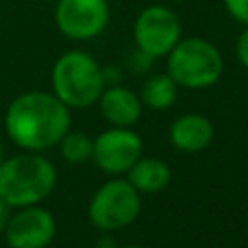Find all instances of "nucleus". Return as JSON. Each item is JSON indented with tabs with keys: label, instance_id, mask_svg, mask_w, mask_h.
Masks as SVG:
<instances>
[{
	"label": "nucleus",
	"instance_id": "1",
	"mask_svg": "<svg viewBox=\"0 0 248 248\" xmlns=\"http://www.w3.org/2000/svg\"><path fill=\"white\" fill-rule=\"evenodd\" d=\"M70 130L68 107L43 91H29L12 101L6 112L8 138L25 151H45Z\"/></svg>",
	"mask_w": 248,
	"mask_h": 248
},
{
	"label": "nucleus",
	"instance_id": "2",
	"mask_svg": "<svg viewBox=\"0 0 248 248\" xmlns=\"http://www.w3.org/2000/svg\"><path fill=\"white\" fill-rule=\"evenodd\" d=\"M56 184L54 165L35 151L10 157L0 165V200L10 207H27L43 202Z\"/></svg>",
	"mask_w": 248,
	"mask_h": 248
},
{
	"label": "nucleus",
	"instance_id": "3",
	"mask_svg": "<svg viewBox=\"0 0 248 248\" xmlns=\"http://www.w3.org/2000/svg\"><path fill=\"white\" fill-rule=\"evenodd\" d=\"M56 97L72 108H83L99 101L105 91V76L99 64L81 50L62 54L52 68Z\"/></svg>",
	"mask_w": 248,
	"mask_h": 248
},
{
	"label": "nucleus",
	"instance_id": "4",
	"mask_svg": "<svg viewBox=\"0 0 248 248\" xmlns=\"http://www.w3.org/2000/svg\"><path fill=\"white\" fill-rule=\"evenodd\" d=\"M169 76L176 85L203 89L213 85L223 72L221 54L203 39H184L169 52Z\"/></svg>",
	"mask_w": 248,
	"mask_h": 248
},
{
	"label": "nucleus",
	"instance_id": "5",
	"mask_svg": "<svg viewBox=\"0 0 248 248\" xmlns=\"http://www.w3.org/2000/svg\"><path fill=\"white\" fill-rule=\"evenodd\" d=\"M141 202L140 192L126 178L105 182L91 198L87 215L99 231H120L136 221Z\"/></svg>",
	"mask_w": 248,
	"mask_h": 248
},
{
	"label": "nucleus",
	"instance_id": "6",
	"mask_svg": "<svg viewBox=\"0 0 248 248\" xmlns=\"http://www.w3.org/2000/svg\"><path fill=\"white\" fill-rule=\"evenodd\" d=\"M141 138L134 130L114 126L110 130L101 132L93 140L91 159L101 170L108 174H124L141 157Z\"/></svg>",
	"mask_w": 248,
	"mask_h": 248
},
{
	"label": "nucleus",
	"instance_id": "7",
	"mask_svg": "<svg viewBox=\"0 0 248 248\" xmlns=\"http://www.w3.org/2000/svg\"><path fill=\"white\" fill-rule=\"evenodd\" d=\"M136 43L140 50L151 58L169 54L180 37V23L172 12L161 6L143 10L136 21Z\"/></svg>",
	"mask_w": 248,
	"mask_h": 248
},
{
	"label": "nucleus",
	"instance_id": "8",
	"mask_svg": "<svg viewBox=\"0 0 248 248\" xmlns=\"http://www.w3.org/2000/svg\"><path fill=\"white\" fill-rule=\"evenodd\" d=\"M54 232V217L37 203L19 207V211L10 217L4 231L10 248H45L52 242Z\"/></svg>",
	"mask_w": 248,
	"mask_h": 248
},
{
	"label": "nucleus",
	"instance_id": "9",
	"mask_svg": "<svg viewBox=\"0 0 248 248\" xmlns=\"http://www.w3.org/2000/svg\"><path fill=\"white\" fill-rule=\"evenodd\" d=\"M108 12L105 0H60L56 23L70 39H91L107 23Z\"/></svg>",
	"mask_w": 248,
	"mask_h": 248
},
{
	"label": "nucleus",
	"instance_id": "10",
	"mask_svg": "<svg viewBox=\"0 0 248 248\" xmlns=\"http://www.w3.org/2000/svg\"><path fill=\"white\" fill-rule=\"evenodd\" d=\"M170 143L182 153L203 151L213 140V124L203 114L188 112L178 116L169 130Z\"/></svg>",
	"mask_w": 248,
	"mask_h": 248
},
{
	"label": "nucleus",
	"instance_id": "11",
	"mask_svg": "<svg viewBox=\"0 0 248 248\" xmlns=\"http://www.w3.org/2000/svg\"><path fill=\"white\" fill-rule=\"evenodd\" d=\"M101 114L114 126L130 128L141 114V101L126 87H110L99 97Z\"/></svg>",
	"mask_w": 248,
	"mask_h": 248
},
{
	"label": "nucleus",
	"instance_id": "12",
	"mask_svg": "<svg viewBox=\"0 0 248 248\" xmlns=\"http://www.w3.org/2000/svg\"><path fill=\"white\" fill-rule=\"evenodd\" d=\"M126 180L145 194L161 192L170 180V169L163 159L157 157H140L126 172Z\"/></svg>",
	"mask_w": 248,
	"mask_h": 248
},
{
	"label": "nucleus",
	"instance_id": "13",
	"mask_svg": "<svg viewBox=\"0 0 248 248\" xmlns=\"http://www.w3.org/2000/svg\"><path fill=\"white\" fill-rule=\"evenodd\" d=\"M176 101V81L169 74L149 78L141 87V103L153 110H167Z\"/></svg>",
	"mask_w": 248,
	"mask_h": 248
},
{
	"label": "nucleus",
	"instance_id": "14",
	"mask_svg": "<svg viewBox=\"0 0 248 248\" xmlns=\"http://www.w3.org/2000/svg\"><path fill=\"white\" fill-rule=\"evenodd\" d=\"M60 155L68 163H83L93 155V140L83 132H66L58 141Z\"/></svg>",
	"mask_w": 248,
	"mask_h": 248
},
{
	"label": "nucleus",
	"instance_id": "15",
	"mask_svg": "<svg viewBox=\"0 0 248 248\" xmlns=\"http://www.w3.org/2000/svg\"><path fill=\"white\" fill-rule=\"evenodd\" d=\"M227 10L240 23H248V0H225Z\"/></svg>",
	"mask_w": 248,
	"mask_h": 248
},
{
	"label": "nucleus",
	"instance_id": "16",
	"mask_svg": "<svg viewBox=\"0 0 248 248\" xmlns=\"http://www.w3.org/2000/svg\"><path fill=\"white\" fill-rule=\"evenodd\" d=\"M236 54H238L242 66L248 68V29L238 37V43H236Z\"/></svg>",
	"mask_w": 248,
	"mask_h": 248
},
{
	"label": "nucleus",
	"instance_id": "17",
	"mask_svg": "<svg viewBox=\"0 0 248 248\" xmlns=\"http://www.w3.org/2000/svg\"><path fill=\"white\" fill-rule=\"evenodd\" d=\"M10 217H12V215H10V205H8L4 200H0V234L6 231Z\"/></svg>",
	"mask_w": 248,
	"mask_h": 248
},
{
	"label": "nucleus",
	"instance_id": "18",
	"mask_svg": "<svg viewBox=\"0 0 248 248\" xmlns=\"http://www.w3.org/2000/svg\"><path fill=\"white\" fill-rule=\"evenodd\" d=\"M2 161H4V149H2V143H0V165H2Z\"/></svg>",
	"mask_w": 248,
	"mask_h": 248
},
{
	"label": "nucleus",
	"instance_id": "19",
	"mask_svg": "<svg viewBox=\"0 0 248 248\" xmlns=\"http://www.w3.org/2000/svg\"><path fill=\"white\" fill-rule=\"evenodd\" d=\"M120 248H140V246H132V244H128V246H120Z\"/></svg>",
	"mask_w": 248,
	"mask_h": 248
}]
</instances>
